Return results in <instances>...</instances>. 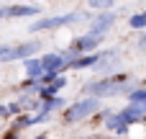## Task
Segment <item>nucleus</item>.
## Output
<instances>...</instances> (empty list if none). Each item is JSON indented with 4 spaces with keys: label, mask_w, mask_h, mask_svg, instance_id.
Returning <instances> with one entry per match:
<instances>
[{
    "label": "nucleus",
    "mask_w": 146,
    "mask_h": 139,
    "mask_svg": "<svg viewBox=\"0 0 146 139\" xmlns=\"http://www.w3.org/2000/svg\"><path fill=\"white\" fill-rule=\"evenodd\" d=\"M33 139H49V137H44V134H38V137H33Z\"/></svg>",
    "instance_id": "nucleus-16"
},
{
    "label": "nucleus",
    "mask_w": 146,
    "mask_h": 139,
    "mask_svg": "<svg viewBox=\"0 0 146 139\" xmlns=\"http://www.w3.org/2000/svg\"><path fill=\"white\" fill-rule=\"evenodd\" d=\"M5 15H38V5H8L5 8Z\"/></svg>",
    "instance_id": "nucleus-8"
},
{
    "label": "nucleus",
    "mask_w": 146,
    "mask_h": 139,
    "mask_svg": "<svg viewBox=\"0 0 146 139\" xmlns=\"http://www.w3.org/2000/svg\"><path fill=\"white\" fill-rule=\"evenodd\" d=\"M92 139H108V137H92Z\"/></svg>",
    "instance_id": "nucleus-17"
},
{
    "label": "nucleus",
    "mask_w": 146,
    "mask_h": 139,
    "mask_svg": "<svg viewBox=\"0 0 146 139\" xmlns=\"http://www.w3.org/2000/svg\"><path fill=\"white\" fill-rule=\"evenodd\" d=\"M113 23H115V13H100V15H95L90 21V34L92 36H103Z\"/></svg>",
    "instance_id": "nucleus-5"
},
{
    "label": "nucleus",
    "mask_w": 146,
    "mask_h": 139,
    "mask_svg": "<svg viewBox=\"0 0 146 139\" xmlns=\"http://www.w3.org/2000/svg\"><path fill=\"white\" fill-rule=\"evenodd\" d=\"M21 103H8V113H21Z\"/></svg>",
    "instance_id": "nucleus-13"
},
{
    "label": "nucleus",
    "mask_w": 146,
    "mask_h": 139,
    "mask_svg": "<svg viewBox=\"0 0 146 139\" xmlns=\"http://www.w3.org/2000/svg\"><path fill=\"white\" fill-rule=\"evenodd\" d=\"M90 8H95V10H105V8H113V3H108V0H95V3H90Z\"/></svg>",
    "instance_id": "nucleus-12"
},
{
    "label": "nucleus",
    "mask_w": 146,
    "mask_h": 139,
    "mask_svg": "<svg viewBox=\"0 0 146 139\" xmlns=\"http://www.w3.org/2000/svg\"><path fill=\"white\" fill-rule=\"evenodd\" d=\"M98 111H100V98H85V101H77V103H72L69 108H64V124L85 121V119L95 116Z\"/></svg>",
    "instance_id": "nucleus-2"
},
{
    "label": "nucleus",
    "mask_w": 146,
    "mask_h": 139,
    "mask_svg": "<svg viewBox=\"0 0 146 139\" xmlns=\"http://www.w3.org/2000/svg\"><path fill=\"white\" fill-rule=\"evenodd\" d=\"M0 116H10L8 113V106H0Z\"/></svg>",
    "instance_id": "nucleus-15"
},
{
    "label": "nucleus",
    "mask_w": 146,
    "mask_h": 139,
    "mask_svg": "<svg viewBox=\"0 0 146 139\" xmlns=\"http://www.w3.org/2000/svg\"><path fill=\"white\" fill-rule=\"evenodd\" d=\"M28 126H33V116H28V113H23V116H18L15 121H13V132H23V129H28Z\"/></svg>",
    "instance_id": "nucleus-10"
},
{
    "label": "nucleus",
    "mask_w": 146,
    "mask_h": 139,
    "mask_svg": "<svg viewBox=\"0 0 146 139\" xmlns=\"http://www.w3.org/2000/svg\"><path fill=\"white\" fill-rule=\"evenodd\" d=\"M67 85V77L64 75H59L51 85H46V88H41V93H38V101H51V98H56V93L62 90Z\"/></svg>",
    "instance_id": "nucleus-6"
},
{
    "label": "nucleus",
    "mask_w": 146,
    "mask_h": 139,
    "mask_svg": "<svg viewBox=\"0 0 146 139\" xmlns=\"http://www.w3.org/2000/svg\"><path fill=\"white\" fill-rule=\"evenodd\" d=\"M5 139H21V134H18V132H10V134H8Z\"/></svg>",
    "instance_id": "nucleus-14"
},
{
    "label": "nucleus",
    "mask_w": 146,
    "mask_h": 139,
    "mask_svg": "<svg viewBox=\"0 0 146 139\" xmlns=\"http://www.w3.org/2000/svg\"><path fill=\"white\" fill-rule=\"evenodd\" d=\"M77 21H85L82 18V13H67V15H51V18H41V21H33L31 26H28V31L31 34H36V31H51V28H62V26H72V23H77Z\"/></svg>",
    "instance_id": "nucleus-3"
},
{
    "label": "nucleus",
    "mask_w": 146,
    "mask_h": 139,
    "mask_svg": "<svg viewBox=\"0 0 146 139\" xmlns=\"http://www.w3.org/2000/svg\"><path fill=\"white\" fill-rule=\"evenodd\" d=\"M128 103H131V106H144L146 108V88H136V90L128 95Z\"/></svg>",
    "instance_id": "nucleus-9"
},
{
    "label": "nucleus",
    "mask_w": 146,
    "mask_h": 139,
    "mask_svg": "<svg viewBox=\"0 0 146 139\" xmlns=\"http://www.w3.org/2000/svg\"><path fill=\"white\" fill-rule=\"evenodd\" d=\"M23 67H26V75H28V80H41L46 72H44V64H41V59L38 57H33V59H26L23 62Z\"/></svg>",
    "instance_id": "nucleus-7"
},
{
    "label": "nucleus",
    "mask_w": 146,
    "mask_h": 139,
    "mask_svg": "<svg viewBox=\"0 0 146 139\" xmlns=\"http://www.w3.org/2000/svg\"><path fill=\"white\" fill-rule=\"evenodd\" d=\"M144 15H146V13H144Z\"/></svg>",
    "instance_id": "nucleus-18"
},
{
    "label": "nucleus",
    "mask_w": 146,
    "mask_h": 139,
    "mask_svg": "<svg viewBox=\"0 0 146 139\" xmlns=\"http://www.w3.org/2000/svg\"><path fill=\"white\" fill-rule=\"evenodd\" d=\"M128 26H131V28H146V15L144 13L131 15V18H128Z\"/></svg>",
    "instance_id": "nucleus-11"
},
{
    "label": "nucleus",
    "mask_w": 146,
    "mask_h": 139,
    "mask_svg": "<svg viewBox=\"0 0 146 139\" xmlns=\"http://www.w3.org/2000/svg\"><path fill=\"white\" fill-rule=\"evenodd\" d=\"M41 64H44V72L46 75H59L62 70H67V64H69V59L59 52V54H44L41 57Z\"/></svg>",
    "instance_id": "nucleus-4"
},
{
    "label": "nucleus",
    "mask_w": 146,
    "mask_h": 139,
    "mask_svg": "<svg viewBox=\"0 0 146 139\" xmlns=\"http://www.w3.org/2000/svg\"><path fill=\"white\" fill-rule=\"evenodd\" d=\"M87 93H92V98H113V95H121V93H133L136 88L128 83L126 75H113V77H103L98 83H90L85 85Z\"/></svg>",
    "instance_id": "nucleus-1"
}]
</instances>
